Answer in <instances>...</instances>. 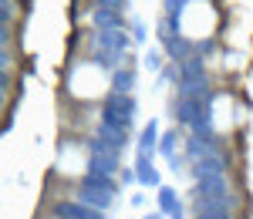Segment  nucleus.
I'll list each match as a JSON object with an SVG mask.
<instances>
[{"label":"nucleus","instance_id":"obj_15","mask_svg":"<svg viewBox=\"0 0 253 219\" xmlns=\"http://www.w3.org/2000/svg\"><path fill=\"white\" fill-rule=\"evenodd\" d=\"M84 145H88V152H91V155H115V159H122V148H118L115 142L101 139V135H91Z\"/></svg>","mask_w":253,"mask_h":219},{"label":"nucleus","instance_id":"obj_4","mask_svg":"<svg viewBox=\"0 0 253 219\" xmlns=\"http://www.w3.org/2000/svg\"><path fill=\"white\" fill-rule=\"evenodd\" d=\"M213 152H219V135L216 132H206V135H189L186 139V159L189 162H199L206 159V155H213Z\"/></svg>","mask_w":253,"mask_h":219},{"label":"nucleus","instance_id":"obj_14","mask_svg":"<svg viewBox=\"0 0 253 219\" xmlns=\"http://www.w3.org/2000/svg\"><path fill=\"white\" fill-rule=\"evenodd\" d=\"M91 64L105 68V71H118L125 64V54H112V51H101V47H91Z\"/></svg>","mask_w":253,"mask_h":219},{"label":"nucleus","instance_id":"obj_24","mask_svg":"<svg viewBox=\"0 0 253 219\" xmlns=\"http://www.w3.org/2000/svg\"><path fill=\"white\" fill-rule=\"evenodd\" d=\"M95 7H112V10H125L128 0H95Z\"/></svg>","mask_w":253,"mask_h":219},{"label":"nucleus","instance_id":"obj_18","mask_svg":"<svg viewBox=\"0 0 253 219\" xmlns=\"http://www.w3.org/2000/svg\"><path fill=\"white\" fill-rule=\"evenodd\" d=\"M179 142H182V135H179L175 128H169V132L162 135V142H159V152H162L166 159H172V155H175V148H179Z\"/></svg>","mask_w":253,"mask_h":219},{"label":"nucleus","instance_id":"obj_1","mask_svg":"<svg viewBox=\"0 0 253 219\" xmlns=\"http://www.w3.org/2000/svg\"><path fill=\"white\" fill-rule=\"evenodd\" d=\"M135 111L138 105L132 95H108L105 98V105H101V115H98V121L101 125H115V128H122V132H128L132 128V121H135Z\"/></svg>","mask_w":253,"mask_h":219},{"label":"nucleus","instance_id":"obj_10","mask_svg":"<svg viewBox=\"0 0 253 219\" xmlns=\"http://www.w3.org/2000/svg\"><path fill=\"white\" fill-rule=\"evenodd\" d=\"M159 142H162V135H159V121L152 118L145 128H142V135H138V155H156Z\"/></svg>","mask_w":253,"mask_h":219},{"label":"nucleus","instance_id":"obj_23","mask_svg":"<svg viewBox=\"0 0 253 219\" xmlns=\"http://www.w3.org/2000/svg\"><path fill=\"white\" fill-rule=\"evenodd\" d=\"M84 182H91V185H101V189H112V192H115V179H112V176H91V172H88Z\"/></svg>","mask_w":253,"mask_h":219},{"label":"nucleus","instance_id":"obj_13","mask_svg":"<svg viewBox=\"0 0 253 219\" xmlns=\"http://www.w3.org/2000/svg\"><path fill=\"white\" fill-rule=\"evenodd\" d=\"M132 88H135V71L128 64H122L118 71H112V91L115 95H132Z\"/></svg>","mask_w":253,"mask_h":219},{"label":"nucleus","instance_id":"obj_11","mask_svg":"<svg viewBox=\"0 0 253 219\" xmlns=\"http://www.w3.org/2000/svg\"><path fill=\"white\" fill-rule=\"evenodd\" d=\"M88 172H91V176H112V179H115L118 172H122V159H115V155H91Z\"/></svg>","mask_w":253,"mask_h":219},{"label":"nucleus","instance_id":"obj_22","mask_svg":"<svg viewBox=\"0 0 253 219\" xmlns=\"http://www.w3.org/2000/svg\"><path fill=\"white\" fill-rule=\"evenodd\" d=\"M213 51H216V40H213V37H206V40H196V58H203V61H206L210 54H213Z\"/></svg>","mask_w":253,"mask_h":219},{"label":"nucleus","instance_id":"obj_26","mask_svg":"<svg viewBox=\"0 0 253 219\" xmlns=\"http://www.w3.org/2000/svg\"><path fill=\"white\" fill-rule=\"evenodd\" d=\"M169 169L179 176V172H182V159H179V155H172V159H169Z\"/></svg>","mask_w":253,"mask_h":219},{"label":"nucleus","instance_id":"obj_12","mask_svg":"<svg viewBox=\"0 0 253 219\" xmlns=\"http://www.w3.org/2000/svg\"><path fill=\"white\" fill-rule=\"evenodd\" d=\"M135 176L142 185H152V189H159L162 185V179H159V169L152 165V155H138L135 159Z\"/></svg>","mask_w":253,"mask_h":219},{"label":"nucleus","instance_id":"obj_3","mask_svg":"<svg viewBox=\"0 0 253 219\" xmlns=\"http://www.w3.org/2000/svg\"><path fill=\"white\" fill-rule=\"evenodd\" d=\"M159 44H162V51L169 54L172 64H182V61L196 58V40H189L186 34H162Z\"/></svg>","mask_w":253,"mask_h":219},{"label":"nucleus","instance_id":"obj_5","mask_svg":"<svg viewBox=\"0 0 253 219\" xmlns=\"http://www.w3.org/2000/svg\"><path fill=\"white\" fill-rule=\"evenodd\" d=\"M75 199H81L84 206H91V209L108 213V209H112V202H115V192H112V189H101V185H91V182H81Z\"/></svg>","mask_w":253,"mask_h":219},{"label":"nucleus","instance_id":"obj_27","mask_svg":"<svg viewBox=\"0 0 253 219\" xmlns=\"http://www.w3.org/2000/svg\"><path fill=\"white\" fill-rule=\"evenodd\" d=\"M169 219H186V216H182V202H179V209H175V213H169Z\"/></svg>","mask_w":253,"mask_h":219},{"label":"nucleus","instance_id":"obj_21","mask_svg":"<svg viewBox=\"0 0 253 219\" xmlns=\"http://www.w3.org/2000/svg\"><path fill=\"white\" fill-rule=\"evenodd\" d=\"M172 81H179V64H166L159 71V84H172Z\"/></svg>","mask_w":253,"mask_h":219},{"label":"nucleus","instance_id":"obj_17","mask_svg":"<svg viewBox=\"0 0 253 219\" xmlns=\"http://www.w3.org/2000/svg\"><path fill=\"white\" fill-rule=\"evenodd\" d=\"M95 135H101V139H108V142H115L118 148H125V145H128V132H122V128H115V125H101V121H98Z\"/></svg>","mask_w":253,"mask_h":219},{"label":"nucleus","instance_id":"obj_19","mask_svg":"<svg viewBox=\"0 0 253 219\" xmlns=\"http://www.w3.org/2000/svg\"><path fill=\"white\" fill-rule=\"evenodd\" d=\"M166 58H169V54H166V51H159V47H149V51H145V58H142V64H145V68H149V71H162V68H166Z\"/></svg>","mask_w":253,"mask_h":219},{"label":"nucleus","instance_id":"obj_6","mask_svg":"<svg viewBox=\"0 0 253 219\" xmlns=\"http://www.w3.org/2000/svg\"><path fill=\"white\" fill-rule=\"evenodd\" d=\"M196 84H210L206 78V61L203 58H189L179 64V84L175 88H196Z\"/></svg>","mask_w":253,"mask_h":219},{"label":"nucleus","instance_id":"obj_28","mask_svg":"<svg viewBox=\"0 0 253 219\" xmlns=\"http://www.w3.org/2000/svg\"><path fill=\"white\" fill-rule=\"evenodd\" d=\"M162 216H166V213H159V209H156V213H149V216H142V219H162Z\"/></svg>","mask_w":253,"mask_h":219},{"label":"nucleus","instance_id":"obj_20","mask_svg":"<svg viewBox=\"0 0 253 219\" xmlns=\"http://www.w3.org/2000/svg\"><path fill=\"white\" fill-rule=\"evenodd\" d=\"M128 27H132V40H135V44H145V40H149V27H145V20L135 17Z\"/></svg>","mask_w":253,"mask_h":219},{"label":"nucleus","instance_id":"obj_2","mask_svg":"<svg viewBox=\"0 0 253 219\" xmlns=\"http://www.w3.org/2000/svg\"><path fill=\"white\" fill-rule=\"evenodd\" d=\"M88 40H91V47L112 51V54H128V47L135 44V40H132V34H128L125 27H112V31H98V27H91Z\"/></svg>","mask_w":253,"mask_h":219},{"label":"nucleus","instance_id":"obj_9","mask_svg":"<svg viewBox=\"0 0 253 219\" xmlns=\"http://www.w3.org/2000/svg\"><path fill=\"white\" fill-rule=\"evenodd\" d=\"M125 10H112V7H95L91 10V27L98 31H112V27H125Z\"/></svg>","mask_w":253,"mask_h":219},{"label":"nucleus","instance_id":"obj_8","mask_svg":"<svg viewBox=\"0 0 253 219\" xmlns=\"http://www.w3.org/2000/svg\"><path fill=\"white\" fill-rule=\"evenodd\" d=\"M226 155L223 152H213V155H206V159H199V162H193V176H196V182L199 179H216V176H226Z\"/></svg>","mask_w":253,"mask_h":219},{"label":"nucleus","instance_id":"obj_25","mask_svg":"<svg viewBox=\"0 0 253 219\" xmlns=\"http://www.w3.org/2000/svg\"><path fill=\"white\" fill-rule=\"evenodd\" d=\"M118 176H122V182H125V185H132V182H138L135 169H122V172H118Z\"/></svg>","mask_w":253,"mask_h":219},{"label":"nucleus","instance_id":"obj_7","mask_svg":"<svg viewBox=\"0 0 253 219\" xmlns=\"http://www.w3.org/2000/svg\"><path fill=\"white\" fill-rule=\"evenodd\" d=\"M54 219H105V213L84 206L81 199H64L54 206Z\"/></svg>","mask_w":253,"mask_h":219},{"label":"nucleus","instance_id":"obj_16","mask_svg":"<svg viewBox=\"0 0 253 219\" xmlns=\"http://www.w3.org/2000/svg\"><path fill=\"white\" fill-rule=\"evenodd\" d=\"M159 213H166V216H169V213H175V209H179V196H175V189L172 185H159Z\"/></svg>","mask_w":253,"mask_h":219}]
</instances>
